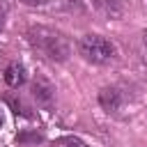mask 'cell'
<instances>
[{"mask_svg":"<svg viewBox=\"0 0 147 147\" xmlns=\"http://www.w3.org/2000/svg\"><path fill=\"white\" fill-rule=\"evenodd\" d=\"M28 41L34 53H39L44 60H51V62H67L71 55L69 39L60 30H53L46 25H32L28 30Z\"/></svg>","mask_w":147,"mask_h":147,"instance_id":"cell-1","label":"cell"},{"mask_svg":"<svg viewBox=\"0 0 147 147\" xmlns=\"http://www.w3.org/2000/svg\"><path fill=\"white\" fill-rule=\"evenodd\" d=\"M78 53L92 64H108L110 60H115L117 48L101 34H83L78 41Z\"/></svg>","mask_w":147,"mask_h":147,"instance_id":"cell-2","label":"cell"},{"mask_svg":"<svg viewBox=\"0 0 147 147\" xmlns=\"http://www.w3.org/2000/svg\"><path fill=\"white\" fill-rule=\"evenodd\" d=\"M32 96L37 99V103L41 108L51 110L53 103H55V87H53V83L46 80V78H34V83H32Z\"/></svg>","mask_w":147,"mask_h":147,"instance_id":"cell-3","label":"cell"},{"mask_svg":"<svg viewBox=\"0 0 147 147\" xmlns=\"http://www.w3.org/2000/svg\"><path fill=\"white\" fill-rule=\"evenodd\" d=\"M99 106L106 110V113H117L119 106H122V92L117 87H103L99 92Z\"/></svg>","mask_w":147,"mask_h":147,"instance_id":"cell-4","label":"cell"},{"mask_svg":"<svg viewBox=\"0 0 147 147\" xmlns=\"http://www.w3.org/2000/svg\"><path fill=\"white\" fill-rule=\"evenodd\" d=\"M92 5L108 18H119L124 14V0H92Z\"/></svg>","mask_w":147,"mask_h":147,"instance_id":"cell-5","label":"cell"},{"mask_svg":"<svg viewBox=\"0 0 147 147\" xmlns=\"http://www.w3.org/2000/svg\"><path fill=\"white\" fill-rule=\"evenodd\" d=\"M2 78H5V83H7L9 87H21V85L25 83V67L18 64V62H11V64L5 69Z\"/></svg>","mask_w":147,"mask_h":147,"instance_id":"cell-6","label":"cell"},{"mask_svg":"<svg viewBox=\"0 0 147 147\" xmlns=\"http://www.w3.org/2000/svg\"><path fill=\"white\" fill-rule=\"evenodd\" d=\"M5 101L11 106V110H14L16 115H21V117H32V113H30V108H28V103H25L23 99H18V96H14V94H7Z\"/></svg>","mask_w":147,"mask_h":147,"instance_id":"cell-7","label":"cell"},{"mask_svg":"<svg viewBox=\"0 0 147 147\" xmlns=\"http://www.w3.org/2000/svg\"><path fill=\"white\" fill-rule=\"evenodd\" d=\"M53 147H87V145L76 136H62V138H57L53 142Z\"/></svg>","mask_w":147,"mask_h":147,"instance_id":"cell-8","label":"cell"},{"mask_svg":"<svg viewBox=\"0 0 147 147\" xmlns=\"http://www.w3.org/2000/svg\"><path fill=\"white\" fill-rule=\"evenodd\" d=\"M44 138H41V133H30V131H23V133H18L16 136V142H21V145H25V142H32V145H37V142H41Z\"/></svg>","mask_w":147,"mask_h":147,"instance_id":"cell-9","label":"cell"},{"mask_svg":"<svg viewBox=\"0 0 147 147\" xmlns=\"http://www.w3.org/2000/svg\"><path fill=\"white\" fill-rule=\"evenodd\" d=\"M5 16H7V9H5V5L0 2V32H2V28H5Z\"/></svg>","mask_w":147,"mask_h":147,"instance_id":"cell-10","label":"cell"},{"mask_svg":"<svg viewBox=\"0 0 147 147\" xmlns=\"http://www.w3.org/2000/svg\"><path fill=\"white\" fill-rule=\"evenodd\" d=\"M25 5H30V7H37V5H44L46 0H23Z\"/></svg>","mask_w":147,"mask_h":147,"instance_id":"cell-11","label":"cell"},{"mask_svg":"<svg viewBox=\"0 0 147 147\" xmlns=\"http://www.w3.org/2000/svg\"><path fill=\"white\" fill-rule=\"evenodd\" d=\"M145 46H147V32H145Z\"/></svg>","mask_w":147,"mask_h":147,"instance_id":"cell-12","label":"cell"},{"mask_svg":"<svg viewBox=\"0 0 147 147\" xmlns=\"http://www.w3.org/2000/svg\"><path fill=\"white\" fill-rule=\"evenodd\" d=\"M0 126H2V117H0Z\"/></svg>","mask_w":147,"mask_h":147,"instance_id":"cell-13","label":"cell"}]
</instances>
